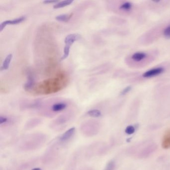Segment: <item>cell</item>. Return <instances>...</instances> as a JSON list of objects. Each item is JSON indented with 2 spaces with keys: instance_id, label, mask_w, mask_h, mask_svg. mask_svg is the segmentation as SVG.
<instances>
[{
  "instance_id": "obj_10",
  "label": "cell",
  "mask_w": 170,
  "mask_h": 170,
  "mask_svg": "<svg viewBox=\"0 0 170 170\" xmlns=\"http://www.w3.org/2000/svg\"><path fill=\"white\" fill-rule=\"evenodd\" d=\"M87 114L90 116V117L98 118V117L102 116V112L98 109H92V110H90L88 111Z\"/></svg>"
},
{
  "instance_id": "obj_1",
  "label": "cell",
  "mask_w": 170,
  "mask_h": 170,
  "mask_svg": "<svg viewBox=\"0 0 170 170\" xmlns=\"http://www.w3.org/2000/svg\"><path fill=\"white\" fill-rule=\"evenodd\" d=\"M81 35L78 34H70L66 36L64 40L65 45L64 48V54L60 59V61L65 60L68 56L70 52V47L74 42L81 39Z\"/></svg>"
},
{
  "instance_id": "obj_2",
  "label": "cell",
  "mask_w": 170,
  "mask_h": 170,
  "mask_svg": "<svg viewBox=\"0 0 170 170\" xmlns=\"http://www.w3.org/2000/svg\"><path fill=\"white\" fill-rule=\"evenodd\" d=\"M25 19H26V17L25 16H22L14 20H7V21H4L0 24V31H2L7 25H17L23 22V21H25Z\"/></svg>"
},
{
  "instance_id": "obj_14",
  "label": "cell",
  "mask_w": 170,
  "mask_h": 170,
  "mask_svg": "<svg viewBox=\"0 0 170 170\" xmlns=\"http://www.w3.org/2000/svg\"><path fill=\"white\" fill-rule=\"evenodd\" d=\"M131 8H132V4L129 2L124 3L120 7V9L124 10H129L131 9Z\"/></svg>"
},
{
  "instance_id": "obj_19",
  "label": "cell",
  "mask_w": 170,
  "mask_h": 170,
  "mask_svg": "<svg viewBox=\"0 0 170 170\" xmlns=\"http://www.w3.org/2000/svg\"><path fill=\"white\" fill-rule=\"evenodd\" d=\"M58 1H56V0H46L44 1L43 2V3L46 4H51V3H55L58 2Z\"/></svg>"
},
{
  "instance_id": "obj_9",
  "label": "cell",
  "mask_w": 170,
  "mask_h": 170,
  "mask_svg": "<svg viewBox=\"0 0 170 170\" xmlns=\"http://www.w3.org/2000/svg\"><path fill=\"white\" fill-rule=\"evenodd\" d=\"M146 55L144 52H136L132 56V59L136 61H140L145 58Z\"/></svg>"
},
{
  "instance_id": "obj_20",
  "label": "cell",
  "mask_w": 170,
  "mask_h": 170,
  "mask_svg": "<svg viewBox=\"0 0 170 170\" xmlns=\"http://www.w3.org/2000/svg\"><path fill=\"white\" fill-rule=\"evenodd\" d=\"M32 170H42V169H40L39 168H35L34 169H32Z\"/></svg>"
},
{
  "instance_id": "obj_8",
  "label": "cell",
  "mask_w": 170,
  "mask_h": 170,
  "mask_svg": "<svg viewBox=\"0 0 170 170\" xmlns=\"http://www.w3.org/2000/svg\"><path fill=\"white\" fill-rule=\"evenodd\" d=\"M73 2V0H65V1L60 2L53 6V9H59V8L66 7L67 6L69 5L72 4Z\"/></svg>"
},
{
  "instance_id": "obj_17",
  "label": "cell",
  "mask_w": 170,
  "mask_h": 170,
  "mask_svg": "<svg viewBox=\"0 0 170 170\" xmlns=\"http://www.w3.org/2000/svg\"><path fill=\"white\" fill-rule=\"evenodd\" d=\"M131 86H128V87H126L123 91L121 92V95H125L126 93H127L128 92L131 90Z\"/></svg>"
},
{
  "instance_id": "obj_11",
  "label": "cell",
  "mask_w": 170,
  "mask_h": 170,
  "mask_svg": "<svg viewBox=\"0 0 170 170\" xmlns=\"http://www.w3.org/2000/svg\"><path fill=\"white\" fill-rule=\"evenodd\" d=\"M115 163L114 161H111L107 164L104 170H115Z\"/></svg>"
},
{
  "instance_id": "obj_15",
  "label": "cell",
  "mask_w": 170,
  "mask_h": 170,
  "mask_svg": "<svg viewBox=\"0 0 170 170\" xmlns=\"http://www.w3.org/2000/svg\"><path fill=\"white\" fill-rule=\"evenodd\" d=\"M164 35L166 38L170 39V26L168 27L165 29L164 31Z\"/></svg>"
},
{
  "instance_id": "obj_5",
  "label": "cell",
  "mask_w": 170,
  "mask_h": 170,
  "mask_svg": "<svg viewBox=\"0 0 170 170\" xmlns=\"http://www.w3.org/2000/svg\"><path fill=\"white\" fill-rule=\"evenodd\" d=\"M12 57H13L12 54H9L6 56L3 62L2 66H1V70H7L9 68L10 64Z\"/></svg>"
},
{
  "instance_id": "obj_13",
  "label": "cell",
  "mask_w": 170,
  "mask_h": 170,
  "mask_svg": "<svg viewBox=\"0 0 170 170\" xmlns=\"http://www.w3.org/2000/svg\"><path fill=\"white\" fill-rule=\"evenodd\" d=\"M68 121V119L65 117H60L56 120V125H61L64 124Z\"/></svg>"
},
{
  "instance_id": "obj_18",
  "label": "cell",
  "mask_w": 170,
  "mask_h": 170,
  "mask_svg": "<svg viewBox=\"0 0 170 170\" xmlns=\"http://www.w3.org/2000/svg\"><path fill=\"white\" fill-rule=\"evenodd\" d=\"M8 121V118L4 116L0 117V124L2 125Z\"/></svg>"
},
{
  "instance_id": "obj_6",
  "label": "cell",
  "mask_w": 170,
  "mask_h": 170,
  "mask_svg": "<svg viewBox=\"0 0 170 170\" xmlns=\"http://www.w3.org/2000/svg\"><path fill=\"white\" fill-rule=\"evenodd\" d=\"M66 107H67V104L65 103H57L52 105V109L53 112H60L65 109Z\"/></svg>"
},
{
  "instance_id": "obj_3",
  "label": "cell",
  "mask_w": 170,
  "mask_h": 170,
  "mask_svg": "<svg viewBox=\"0 0 170 170\" xmlns=\"http://www.w3.org/2000/svg\"><path fill=\"white\" fill-rule=\"evenodd\" d=\"M75 132V128L74 127L70 128L68 130L65 131L60 137V141L61 142H65L71 139L74 135Z\"/></svg>"
},
{
  "instance_id": "obj_4",
  "label": "cell",
  "mask_w": 170,
  "mask_h": 170,
  "mask_svg": "<svg viewBox=\"0 0 170 170\" xmlns=\"http://www.w3.org/2000/svg\"><path fill=\"white\" fill-rule=\"evenodd\" d=\"M163 68H156L153 69H151V70H150L149 71L145 72L143 74V77H146V78L155 77L156 75L161 74V73L163 72Z\"/></svg>"
},
{
  "instance_id": "obj_7",
  "label": "cell",
  "mask_w": 170,
  "mask_h": 170,
  "mask_svg": "<svg viewBox=\"0 0 170 170\" xmlns=\"http://www.w3.org/2000/svg\"><path fill=\"white\" fill-rule=\"evenodd\" d=\"M73 16V13H70L69 14L60 15L56 17V19L57 21H60V22H68Z\"/></svg>"
},
{
  "instance_id": "obj_16",
  "label": "cell",
  "mask_w": 170,
  "mask_h": 170,
  "mask_svg": "<svg viewBox=\"0 0 170 170\" xmlns=\"http://www.w3.org/2000/svg\"><path fill=\"white\" fill-rule=\"evenodd\" d=\"M33 84H34V81L32 79H29V81L27 82L25 86L27 89H31V87L33 86Z\"/></svg>"
},
{
  "instance_id": "obj_12",
  "label": "cell",
  "mask_w": 170,
  "mask_h": 170,
  "mask_svg": "<svg viewBox=\"0 0 170 170\" xmlns=\"http://www.w3.org/2000/svg\"><path fill=\"white\" fill-rule=\"evenodd\" d=\"M135 130L136 129H135L134 126L130 125V126H127L125 129V132L128 135H131V134H133L135 133Z\"/></svg>"
}]
</instances>
